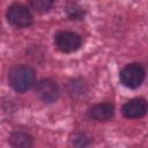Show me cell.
Segmentation results:
<instances>
[{
  "label": "cell",
  "instance_id": "cell-1",
  "mask_svg": "<svg viewBox=\"0 0 148 148\" xmlns=\"http://www.w3.org/2000/svg\"><path fill=\"white\" fill-rule=\"evenodd\" d=\"M35 71L27 65L14 66L8 73L9 86L17 92H25L35 84Z\"/></svg>",
  "mask_w": 148,
  "mask_h": 148
},
{
  "label": "cell",
  "instance_id": "cell-2",
  "mask_svg": "<svg viewBox=\"0 0 148 148\" xmlns=\"http://www.w3.org/2000/svg\"><path fill=\"white\" fill-rule=\"evenodd\" d=\"M145 68L140 64H128L126 65L119 74L120 82L126 88L135 89L141 86V83L145 80Z\"/></svg>",
  "mask_w": 148,
  "mask_h": 148
},
{
  "label": "cell",
  "instance_id": "cell-3",
  "mask_svg": "<svg viewBox=\"0 0 148 148\" xmlns=\"http://www.w3.org/2000/svg\"><path fill=\"white\" fill-rule=\"evenodd\" d=\"M6 16L9 24L15 28H25L32 23V15L30 10L21 3L12 5L7 9Z\"/></svg>",
  "mask_w": 148,
  "mask_h": 148
},
{
  "label": "cell",
  "instance_id": "cell-4",
  "mask_svg": "<svg viewBox=\"0 0 148 148\" xmlns=\"http://www.w3.org/2000/svg\"><path fill=\"white\" fill-rule=\"evenodd\" d=\"M54 44L61 52L71 53L81 47L82 38L73 31H59L54 36Z\"/></svg>",
  "mask_w": 148,
  "mask_h": 148
},
{
  "label": "cell",
  "instance_id": "cell-5",
  "mask_svg": "<svg viewBox=\"0 0 148 148\" xmlns=\"http://www.w3.org/2000/svg\"><path fill=\"white\" fill-rule=\"evenodd\" d=\"M36 96L44 103H54L59 97V87L51 79H43L37 82L35 89Z\"/></svg>",
  "mask_w": 148,
  "mask_h": 148
},
{
  "label": "cell",
  "instance_id": "cell-6",
  "mask_svg": "<svg viewBox=\"0 0 148 148\" xmlns=\"http://www.w3.org/2000/svg\"><path fill=\"white\" fill-rule=\"evenodd\" d=\"M147 111H148V103L145 98H141V97L133 98L126 102L121 109L124 117L131 118V119L141 118L147 113Z\"/></svg>",
  "mask_w": 148,
  "mask_h": 148
},
{
  "label": "cell",
  "instance_id": "cell-7",
  "mask_svg": "<svg viewBox=\"0 0 148 148\" xmlns=\"http://www.w3.org/2000/svg\"><path fill=\"white\" fill-rule=\"evenodd\" d=\"M114 106L111 103H98L90 106L88 110V114L91 119L98 121H105L113 116Z\"/></svg>",
  "mask_w": 148,
  "mask_h": 148
},
{
  "label": "cell",
  "instance_id": "cell-8",
  "mask_svg": "<svg viewBox=\"0 0 148 148\" xmlns=\"http://www.w3.org/2000/svg\"><path fill=\"white\" fill-rule=\"evenodd\" d=\"M9 142L13 147H22V148H27V147H31L32 146V138L27 134L25 132L22 131H16L10 135Z\"/></svg>",
  "mask_w": 148,
  "mask_h": 148
},
{
  "label": "cell",
  "instance_id": "cell-9",
  "mask_svg": "<svg viewBox=\"0 0 148 148\" xmlns=\"http://www.w3.org/2000/svg\"><path fill=\"white\" fill-rule=\"evenodd\" d=\"M30 7L39 14L49 12L53 6V0H29Z\"/></svg>",
  "mask_w": 148,
  "mask_h": 148
},
{
  "label": "cell",
  "instance_id": "cell-10",
  "mask_svg": "<svg viewBox=\"0 0 148 148\" xmlns=\"http://www.w3.org/2000/svg\"><path fill=\"white\" fill-rule=\"evenodd\" d=\"M66 12L72 20H81L84 15L83 8L75 2H68L66 6Z\"/></svg>",
  "mask_w": 148,
  "mask_h": 148
}]
</instances>
